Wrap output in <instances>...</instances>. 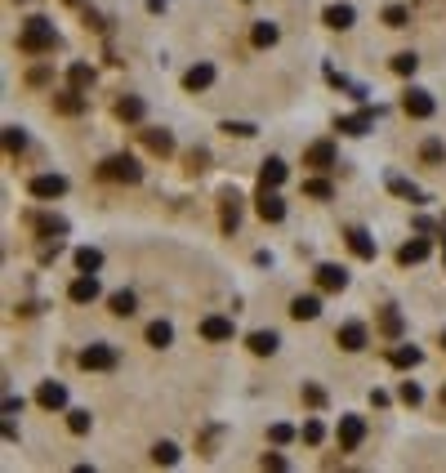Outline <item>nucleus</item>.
I'll list each match as a JSON object with an SVG mask.
<instances>
[{
  "label": "nucleus",
  "instance_id": "nucleus-1",
  "mask_svg": "<svg viewBox=\"0 0 446 473\" xmlns=\"http://www.w3.org/2000/svg\"><path fill=\"white\" fill-rule=\"evenodd\" d=\"M54 45H58V32H54L50 18L36 14V18L22 22V32H18V50H22V54H50Z\"/></svg>",
  "mask_w": 446,
  "mask_h": 473
},
{
  "label": "nucleus",
  "instance_id": "nucleus-2",
  "mask_svg": "<svg viewBox=\"0 0 446 473\" xmlns=\"http://www.w3.org/2000/svg\"><path fill=\"white\" fill-rule=\"evenodd\" d=\"M99 179H112V184H139L143 170L134 156H107V161L99 165Z\"/></svg>",
  "mask_w": 446,
  "mask_h": 473
},
{
  "label": "nucleus",
  "instance_id": "nucleus-3",
  "mask_svg": "<svg viewBox=\"0 0 446 473\" xmlns=\"http://www.w3.org/2000/svg\"><path fill=\"white\" fill-rule=\"evenodd\" d=\"M116 348L112 344H85V348H81V366H85V371H112L116 366Z\"/></svg>",
  "mask_w": 446,
  "mask_h": 473
},
{
  "label": "nucleus",
  "instance_id": "nucleus-4",
  "mask_svg": "<svg viewBox=\"0 0 446 473\" xmlns=\"http://www.w3.org/2000/svg\"><path fill=\"white\" fill-rule=\"evenodd\" d=\"M340 451H357L361 442H366V420L361 416H340Z\"/></svg>",
  "mask_w": 446,
  "mask_h": 473
},
{
  "label": "nucleus",
  "instance_id": "nucleus-5",
  "mask_svg": "<svg viewBox=\"0 0 446 473\" xmlns=\"http://www.w3.org/2000/svg\"><path fill=\"white\" fill-rule=\"evenodd\" d=\"M255 210H259V219H263V224H281V219H286V201L277 197V188H263V184H259Z\"/></svg>",
  "mask_w": 446,
  "mask_h": 473
},
{
  "label": "nucleus",
  "instance_id": "nucleus-6",
  "mask_svg": "<svg viewBox=\"0 0 446 473\" xmlns=\"http://www.w3.org/2000/svg\"><path fill=\"white\" fill-rule=\"evenodd\" d=\"M27 192H32L36 201H58L67 192V179L63 174H36L32 184H27Z\"/></svg>",
  "mask_w": 446,
  "mask_h": 473
},
{
  "label": "nucleus",
  "instance_id": "nucleus-7",
  "mask_svg": "<svg viewBox=\"0 0 446 473\" xmlns=\"http://www.w3.org/2000/svg\"><path fill=\"white\" fill-rule=\"evenodd\" d=\"M237 224H241V192L223 188L219 192V228L223 233H237Z\"/></svg>",
  "mask_w": 446,
  "mask_h": 473
},
{
  "label": "nucleus",
  "instance_id": "nucleus-8",
  "mask_svg": "<svg viewBox=\"0 0 446 473\" xmlns=\"http://www.w3.org/2000/svg\"><path fill=\"white\" fill-rule=\"evenodd\" d=\"M335 339H340L344 353H361V348H366V339H370V331L361 322H344L340 331H335Z\"/></svg>",
  "mask_w": 446,
  "mask_h": 473
},
{
  "label": "nucleus",
  "instance_id": "nucleus-9",
  "mask_svg": "<svg viewBox=\"0 0 446 473\" xmlns=\"http://www.w3.org/2000/svg\"><path fill=\"white\" fill-rule=\"evenodd\" d=\"M433 107H438V103H433V94H428V90H406V99H402V112H406V116H415V121H428V116H433Z\"/></svg>",
  "mask_w": 446,
  "mask_h": 473
},
{
  "label": "nucleus",
  "instance_id": "nucleus-10",
  "mask_svg": "<svg viewBox=\"0 0 446 473\" xmlns=\"http://www.w3.org/2000/svg\"><path fill=\"white\" fill-rule=\"evenodd\" d=\"M67 299H71V304H94V299H99V277H94V273H81L76 282L67 286Z\"/></svg>",
  "mask_w": 446,
  "mask_h": 473
},
{
  "label": "nucleus",
  "instance_id": "nucleus-11",
  "mask_svg": "<svg viewBox=\"0 0 446 473\" xmlns=\"http://www.w3.org/2000/svg\"><path fill=\"white\" fill-rule=\"evenodd\" d=\"M201 339H210V344H223V339H232V317H219V313H210V317L201 322Z\"/></svg>",
  "mask_w": 446,
  "mask_h": 473
},
{
  "label": "nucleus",
  "instance_id": "nucleus-12",
  "mask_svg": "<svg viewBox=\"0 0 446 473\" xmlns=\"http://www.w3.org/2000/svg\"><path fill=\"white\" fill-rule=\"evenodd\" d=\"M210 85H214V63H192L183 71V90L197 94V90H210Z\"/></svg>",
  "mask_w": 446,
  "mask_h": 473
},
{
  "label": "nucleus",
  "instance_id": "nucleus-13",
  "mask_svg": "<svg viewBox=\"0 0 446 473\" xmlns=\"http://www.w3.org/2000/svg\"><path fill=\"white\" fill-rule=\"evenodd\" d=\"M344 241H348V250H353L357 259H375V237H370L366 228H348Z\"/></svg>",
  "mask_w": 446,
  "mask_h": 473
},
{
  "label": "nucleus",
  "instance_id": "nucleus-14",
  "mask_svg": "<svg viewBox=\"0 0 446 473\" xmlns=\"http://www.w3.org/2000/svg\"><path fill=\"white\" fill-rule=\"evenodd\" d=\"M304 165H312V170H335V143L330 139L312 143V148L304 152Z\"/></svg>",
  "mask_w": 446,
  "mask_h": 473
},
{
  "label": "nucleus",
  "instance_id": "nucleus-15",
  "mask_svg": "<svg viewBox=\"0 0 446 473\" xmlns=\"http://www.w3.org/2000/svg\"><path fill=\"white\" fill-rule=\"evenodd\" d=\"M36 402H41L45 411H63L67 406V389H63V384H54V380H45L41 389H36Z\"/></svg>",
  "mask_w": 446,
  "mask_h": 473
},
{
  "label": "nucleus",
  "instance_id": "nucleus-16",
  "mask_svg": "<svg viewBox=\"0 0 446 473\" xmlns=\"http://www.w3.org/2000/svg\"><path fill=\"white\" fill-rule=\"evenodd\" d=\"M286 174H291V170H286L281 156H268V161L259 165V184H263V188H281V184H286Z\"/></svg>",
  "mask_w": 446,
  "mask_h": 473
},
{
  "label": "nucleus",
  "instance_id": "nucleus-17",
  "mask_svg": "<svg viewBox=\"0 0 446 473\" xmlns=\"http://www.w3.org/2000/svg\"><path fill=\"white\" fill-rule=\"evenodd\" d=\"M317 286L335 295V290H344V286H348V273L340 268V263H321V268H317Z\"/></svg>",
  "mask_w": 446,
  "mask_h": 473
},
{
  "label": "nucleus",
  "instance_id": "nucleus-18",
  "mask_svg": "<svg viewBox=\"0 0 446 473\" xmlns=\"http://www.w3.org/2000/svg\"><path fill=\"white\" fill-rule=\"evenodd\" d=\"M370 125H375V112H370V107H366V112H353V116H340V130H344V135H353V139H361Z\"/></svg>",
  "mask_w": 446,
  "mask_h": 473
},
{
  "label": "nucleus",
  "instance_id": "nucleus-19",
  "mask_svg": "<svg viewBox=\"0 0 446 473\" xmlns=\"http://www.w3.org/2000/svg\"><path fill=\"white\" fill-rule=\"evenodd\" d=\"M317 313H321V299H317V295H295V299H291V317H295V322H312Z\"/></svg>",
  "mask_w": 446,
  "mask_h": 473
},
{
  "label": "nucleus",
  "instance_id": "nucleus-20",
  "mask_svg": "<svg viewBox=\"0 0 446 473\" xmlns=\"http://www.w3.org/2000/svg\"><path fill=\"white\" fill-rule=\"evenodd\" d=\"M424 259H428V241H424V237L406 241V246L397 250V263H402V268H411V263H424Z\"/></svg>",
  "mask_w": 446,
  "mask_h": 473
},
{
  "label": "nucleus",
  "instance_id": "nucleus-21",
  "mask_svg": "<svg viewBox=\"0 0 446 473\" xmlns=\"http://www.w3.org/2000/svg\"><path fill=\"white\" fill-rule=\"evenodd\" d=\"M143 143H148V152H156V156H170L174 152V135H170V130H143Z\"/></svg>",
  "mask_w": 446,
  "mask_h": 473
},
{
  "label": "nucleus",
  "instance_id": "nucleus-22",
  "mask_svg": "<svg viewBox=\"0 0 446 473\" xmlns=\"http://www.w3.org/2000/svg\"><path fill=\"white\" fill-rule=\"evenodd\" d=\"M143 112H148V103H143L139 94H125V99L116 103V116H120V121H130V125H139Z\"/></svg>",
  "mask_w": 446,
  "mask_h": 473
},
{
  "label": "nucleus",
  "instance_id": "nucleus-23",
  "mask_svg": "<svg viewBox=\"0 0 446 473\" xmlns=\"http://www.w3.org/2000/svg\"><path fill=\"white\" fill-rule=\"evenodd\" d=\"M246 344H250V353H255V357H272L281 339H277V331H255V335L246 339Z\"/></svg>",
  "mask_w": 446,
  "mask_h": 473
},
{
  "label": "nucleus",
  "instance_id": "nucleus-24",
  "mask_svg": "<svg viewBox=\"0 0 446 473\" xmlns=\"http://www.w3.org/2000/svg\"><path fill=\"white\" fill-rule=\"evenodd\" d=\"M419 357H424V353H419L415 344H397L393 353H389V362H393L397 371H415V366H419Z\"/></svg>",
  "mask_w": 446,
  "mask_h": 473
},
{
  "label": "nucleus",
  "instance_id": "nucleus-25",
  "mask_svg": "<svg viewBox=\"0 0 446 473\" xmlns=\"http://www.w3.org/2000/svg\"><path fill=\"white\" fill-rule=\"evenodd\" d=\"M54 107H58L63 116H81V112H85V99H81V90H63V94L54 99Z\"/></svg>",
  "mask_w": 446,
  "mask_h": 473
},
{
  "label": "nucleus",
  "instance_id": "nucleus-26",
  "mask_svg": "<svg viewBox=\"0 0 446 473\" xmlns=\"http://www.w3.org/2000/svg\"><path fill=\"white\" fill-rule=\"evenodd\" d=\"M353 5H330L326 9V27H335V32H348V27H353Z\"/></svg>",
  "mask_w": 446,
  "mask_h": 473
},
{
  "label": "nucleus",
  "instance_id": "nucleus-27",
  "mask_svg": "<svg viewBox=\"0 0 446 473\" xmlns=\"http://www.w3.org/2000/svg\"><path fill=\"white\" fill-rule=\"evenodd\" d=\"M67 85L85 94L90 85H94V67H90V63H71V67H67Z\"/></svg>",
  "mask_w": 446,
  "mask_h": 473
},
{
  "label": "nucleus",
  "instance_id": "nucleus-28",
  "mask_svg": "<svg viewBox=\"0 0 446 473\" xmlns=\"http://www.w3.org/2000/svg\"><path fill=\"white\" fill-rule=\"evenodd\" d=\"M170 339H174V326H170V322L156 317V322L148 326V344H152V348H170Z\"/></svg>",
  "mask_w": 446,
  "mask_h": 473
},
{
  "label": "nucleus",
  "instance_id": "nucleus-29",
  "mask_svg": "<svg viewBox=\"0 0 446 473\" xmlns=\"http://www.w3.org/2000/svg\"><path fill=\"white\" fill-rule=\"evenodd\" d=\"M277 36H281V32H277V22H255V32H250V41H255L259 50H272V45H277Z\"/></svg>",
  "mask_w": 446,
  "mask_h": 473
},
{
  "label": "nucleus",
  "instance_id": "nucleus-30",
  "mask_svg": "<svg viewBox=\"0 0 446 473\" xmlns=\"http://www.w3.org/2000/svg\"><path fill=\"white\" fill-rule=\"evenodd\" d=\"M76 268H81V273H99V268H103V250L81 246V250H76Z\"/></svg>",
  "mask_w": 446,
  "mask_h": 473
},
{
  "label": "nucleus",
  "instance_id": "nucleus-31",
  "mask_svg": "<svg viewBox=\"0 0 446 473\" xmlns=\"http://www.w3.org/2000/svg\"><path fill=\"white\" fill-rule=\"evenodd\" d=\"M107 304H112V313H116V317H130V313L139 308V299H134V290H116V295L107 299Z\"/></svg>",
  "mask_w": 446,
  "mask_h": 473
},
{
  "label": "nucleus",
  "instance_id": "nucleus-32",
  "mask_svg": "<svg viewBox=\"0 0 446 473\" xmlns=\"http://www.w3.org/2000/svg\"><path fill=\"white\" fill-rule=\"evenodd\" d=\"M152 460H156V465H179V446L174 442H156L152 446Z\"/></svg>",
  "mask_w": 446,
  "mask_h": 473
},
{
  "label": "nucleus",
  "instance_id": "nucleus-33",
  "mask_svg": "<svg viewBox=\"0 0 446 473\" xmlns=\"http://www.w3.org/2000/svg\"><path fill=\"white\" fill-rule=\"evenodd\" d=\"M304 192H308V197H317V201H330V197H335L330 179H308V184H304Z\"/></svg>",
  "mask_w": 446,
  "mask_h": 473
},
{
  "label": "nucleus",
  "instance_id": "nucleus-34",
  "mask_svg": "<svg viewBox=\"0 0 446 473\" xmlns=\"http://www.w3.org/2000/svg\"><path fill=\"white\" fill-rule=\"evenodd\" d=\"M397 397H402L406 406H419V402H424V389H419L415 380H402V389H397Z\"/></svg>",
  "mask_w": 446,
  "mask_h": 473
},
{
  "label": "nucleus",
  "instance_id": "nucleus-35",
  "mask_svg": "<svg viewBox=\"0 0 446 473\" xmlns=\"http://www.w3.org/2000/svg\"><path fill=\"white\" fill-rule=\"evenodd\" d=\"M379 326H384V335H389V339H397V335H402V313H397V308H384Z\"/></svg>",
  "mask_w": 446,
  "mask_h": 473
},
{
  "label": "nucleus",
  "instance_id": "nucleus-36",
  "mask_svg": "<svg viewBox=\"0 0 446 473\" xmlns=\"http://www.w3.org/2000/svg\"><path fill=\"white\" fill-rule=\"evenodd\" d=\"M299 438H304L308 446H317L321 438H326V424H321V420H308V424H304V429H299Z\"/></svg>",
  "mask_w": 446,
  "mask_h": 473
},
{
  "label": "nucleus",
  "instance_id": "nucleus-37",
  "mask_svg": "<svg viewBox=\"0 0 446 473\" xmlns=\"http://www.w3.org/2000/svg\"><path fill=\"white\" fill-rule=\"evenodd\" d=\"M384 22H389V27H406V22H411V9H406V5H389V9H384Z\"/></svg>",
  "mask_w": 446,
  "mask_h": 473
},
{
  "label": "nucleus",
  "instance_id": "nucleus-38",
  "mask_svg": "<svg viewBox=\"0 0 446 473\" xmlns=\"http://www.w3.org/2000/svg\"><path fill=\"white\" fill-rule=\"evenodd\" d=\"M415 67H419V58H415L411 50H406V54H397V58H393V71H397V76H415Z\"/></svg>",
  "mask_w": 446,
  "mask_h": 473
},
{
  "label": "nucleus",
  "instance_id": "nucleus-39",
  "mask_svg": "<svg viewBox=\"0 0 446 473\" xmlns=\"http://www.w3.org/2000/svg\"><path fill=\"white\" fill-rule=\"evenodd\" d=\"M389 188L397 192V197H411V201H424V192H419L415 184H406V179H397V174L389 179Z\"/></svg>",
  "mask_w": 446,
  "mask_h": 473
},
{
  "label": "nucleus",
  "instance_id": "nucleus-40",
  "mask_svg": "<svg viewBox=\"0 0 446 473\" xmlns=\"http://www.w3.org/2000/svg\"><path fill=\"white\" fill-rule=\"evenodd\" d=\"M5 148H9V156H18L22 148H27V135H22L18 125H9V130H5Z\"/></svg>",
  "mask_w": 446,
  "mask_h": 473
},
{
  "label": "nucleus",
  "instance_id": "nucleus-41",
  "mask_svg": "<svg viewBox=\"0 0 446 473\" xmlns=\"http://www.w3.org/2000/svg\"><path fill=\"white\" fill-rule=\"evenodd\" d=\"M90 424H94L90 411H67V429L71 433H90Z\"/></svg>",
  "mask_w": 446,
  "mask_h": 473
},
{
  "label": "nucleus",
  "instance_id": "nucleus-42",
  "mask_svg": "<svg viewBox=\"0 0 446 473\" xmlns=\"http://www.w3.org/2000/svg\"><path fill=\"white\" fill-rule=\"evenodd\" d=\"M268 442H272V446L295 442V429H291V424H272V429H268Z\"/></svg>",
  "mask_w": 446,
  "mask_h": 473
},
{
  "label": "nucleus",
  "instance_id": "nucleus-43",
  "mask_svg": "<svg viewBox=\"0 0 446 473\" xmlns=\"http://www.w3.org/2000/svg\"><path fill=\"white\" fill-rule=\"evenodd\" d=\"M419 156H424V165H438V161H442V156H446V148H442V143H438V139H428V143H424V148H419Z\"/></svg>",
  "mask_w": 446,
  "mask_h": 473
},
{
  "label": "nucleus",
  "instance_id": "nucleus-44",
  "mask_svg": "<svg viewBox=\"0 0 446 473\" xmlns=\"http://www.w3.org/2000/svg\"><path fill=\"white\" fill-rule=\"evenodd\" d=\"M223 135H237V139H250V135H255V125H250V121H223Z\"/></svg>",
  "mask_w": 446,
  "mask_h": 473
},
{
  "label": "nucleus",
  "instance_id": "nucleus-45",
  "mask_svg": "<svg viewBox=\"0 0 446 473\" xmlns=\"http://www.w3.org/2000/svg\"><path fill=\"white\" fill-rule=\"evenodd\" d=\"M304 402L308 406H321V402H326V393H321L317 384H304Z\"/></svg>",
  "mask_w": 446,
  "mask_h": 473
},
{
  "label": "nucleus",
  "instance_id": "nucleus-46",
  "mask_svg": "<svg viewBox=\"0 0 446 473\" xmlns=\"http://www.w3.org/2000/svg\"><path fill=\"white\" fill-rule=\"evenodd\" d=\"M263 469H286V455H277V451H263V460H259Z\"/></svg>",
  "mask_w": 446,
  "mask_h": 473
},
{
  "label": "nucleus",
  "instance_id": "nucleus-47",
  "mask_svg": "<svg viewBox=\"0 0 446 473\" xmlns=\"http://www.w3.org/2000/svg\"><path fill=\"white\" fill-rule=\"evenodd\" d=\"M36 228H41V233H63V219H36Z\"/></svg>",
  "mask_w": 446,
  "mask_h": 473
},
{
  "label": "nucleus",
  "instance_id": "nucleus-48",
  "mask_svg": "<svg viewBox=\"0 0 446 473\" xmlns=\"http://www.w3.org/2000/svg\"><path fill=\"white\" fill-rule=\"evenodd\" d=\"M45 81H50V71H45V67H32L27 71V85H45Z\"/></svg>",
  "mask_w": 446,
  "mask_h": 473
},
{
  "label": "nucleus",
  "instance_id": "nucleus-49",
  "mask_svg": "<svg viewBox=\"0 0 446 473\" xmlns=\"http://www.w3.org/2000/svg\"><path fill=\"white\" fill-rule=\"evenodd\" d=\"M188 170H206V152H188Z\"/></svg>",
  "mask_w": 446,
  "mask_h": 473
},
{
  "label": "nucleus",
  "instance_id": "nucleus-50",
  "mask_svg": "<svg viewBox=\"0 0 446 473\" xmlns=\"http://www.w3.org/2000/svg\"><path fill=\"white\" fill-rule=\"evenodd\" d=\"M18 411H22V397L9 393V397H5V416H18Z\"/></svg>",
  "mask_w": 446,
  "mask_h": 473
},
{
  "label": "nucleus",
  "instance_id": "nucleus-51",
  "mask_svg": "<svg viewBox=\"0 0 446 473\" xmlns=\"http://www.w3.org/2000/svg\"><path fill=\"white\" fill-rule=\"evenodd\" d=\"M148 9H152V14H161V9H165V0H148Z\"/></svg>",
  "mask_w": 446,
  "mask_h": 473
},
{
  "label": "nucleus",
  "instance_id": "nucleus-52",
  "mask_svg": "<svg viewBox=\"0 0 446 473\" xmlns=\"http://www.w3.org/2000/svg\"><path fill=\"white\" fill-rule=\"evenodd\" d=\"M442 348H446V335H442Z\"/></svg>",
  "mask_w": 446,
  "mask_h": 473
}]
</instances>
